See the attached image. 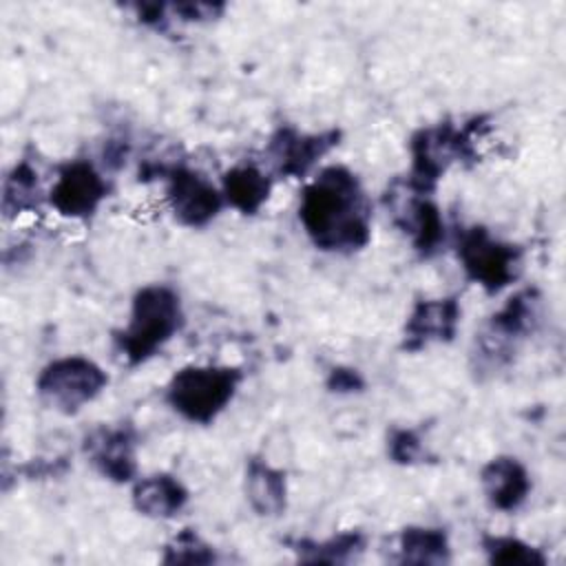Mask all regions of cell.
Returning <instances> with one entry per match:
<instances>
[{
	"instance_id": "1",
	"label": "cell",
	"mask_w": 566,
	"mask_h": 566,
	"mask_svg": "<svg viewBox=\"0 0 566 566\" xmlns=\"http://www.w3.org/2000/svg\"><path fill=\"white\" fill-rule=\"evenodd\" d=\"M298 221L312 245L329 254H354L371 239V203L354 170L321 168L298 197Z\"/></svg>"
},
{
	"instance_id": "2",
	"label": "cell",
	"mask_w": 566,
	"mask_h": 566,
	"mask_svg": "<svg viewBox=\"0 0 566 566\" xmlns=\"http://www.w3.org/2000/svg\"><path fill=\"white\" fill-rule=\"evenodd\" d=\"M184 305L175 287L150 283L135 292L128 323L113 334L115 352L137 367L157 356L184 327Z\"/></svg>"
},
{
	"instance_id": "3",
	"label": "cell",
	"mask_w": 566,
	"mask_h": 566,
	"mask_svg": "<svg viewBox=\"0 0 566 566\" xmlns=\"http://www.w3.org/2000/svg\"><path fill=\"white\" fill-rule=\"evenodd\" d=\"M484 119L471 117L467 122H438L418 128L409 139L411 168L407 179L422 188L436 190L442 175L453 164L478 161V139L484 135Z\"/></svg>"
},
{
	"instance_id": "4",
	"label": "cell",
	"mask_w": 566,
	"mask_h": 566,
	"mask_svg": "<svg viewBox=\"0 0 566 566\" xmlns=\"http://www.w3.org/2000/svg\"><path fill=\"white\" fill-rule=\"evenodd\" d=\"M243 371L234 365H186L164 391L166 405L192 424H212L234 400Z\"/></svg>"
},
{
	"instance_id": "5",
	"label": "cell",
	"mask_w": 566,
	"mask_h": 566,
	"mask_svg": "<svg viewBox=\"0 0 566 566\" xmlns=\"http://www.w3.org/2000/svg\"><path fill=\"white\" fill-rule=\"evenodd\" d=\"M542 318V294L537 287H524L511 294L504 305L489 316L473 340L475 369L495 371L513 360L520 343L528 338Z\"/></svg>"
},
{
	"instance_id": "6",
	"label": "cell",
	"mask_w": 566,
	"mask_h": 566,
	"mask_svg": "<svg viewBox=\"0 0 566 566\" xmlns=\"http://www.w3.org/2000/svg\"><path fill=\"white\" fill-rule=\"evenodd\" d=\"M455 254L464 276L486 294H497L517 281L524 252L511 241H502L484 226H471L458 232Z\"/></svg>"
},
{
	"instance_id": "7",
	"label": "cell",
	"mask_w": 566,
	"mask_h": 566,
	"mask_svg": "<svg viewBox=\"0 0 566 566\" xmlns=\"http://www.w3.org/2000/svg\"><path fill=\"white\" fill-rule=\"evenodd\" d=\"M108 385L106 371L91 358L71 354L46 363L38 378V398L62 416H75L93 402Z\"/></svg>"
},
{
	"instance_id": "8",
	"label": "cell",
	"mask_w": 566,
	"mask_h": 566,
	"mask_svg": "<svg viewBox=\"0 0 566 566\" xmlns=\"http://www.w3.org/2000/svg\"><path fill=\"white\" fill-rule=\"evenodd\" d=\"M385 206L420 259H431L442 250L447 228L431 190L413 186L407 177L394 179L385 192Z\"/></svg>"
},
{
	"instance_id": "9",
	"label": "cell",
	"mask_w": 566,
	"mask_h": 566,
	"mask_svg": "<svg viewBox=\"0 0 566 566\" xmlns=\"http://www.w3.org/2000/svg\"><path fill=\"white\" fill-rule=\"evenodd\" d=\"M155 175H161L166 186V201L177 223L186 228H203L226 206L221 188H217L203 172L186 164L159 166Z\"/></svg>"
},
{
	"instance_id": "10",
	"label": "cell",
	"mask_w": 566,
	"mask_h": 566,
	"mask_svg": "<svg viewBox=\"0 0 566 566\" xmlns=\"http://www.w3.org/2000/svg\"><path fill=\"white\" fill-rule=\"evenodd\" d=\"M340 130L303 133L290 124H281L265 144L270 175L283 179H303L332 148L338 146Z\"/></svg>"
},
{
	"instance_id": "11",
	"label": "cell",
	"mask_w": 566,
	"mask_h": 566,
	"mask_svg": "<svg viewBox=\"0 0 566 566\" xmlns=\"http://www.w3.org/2000/svg\"><path fill=\"white\" fill-rule=\"evenodd\" d=\"M108 190L111 186L95 164L88 159H71L60 166L46 192V201L66 219H88L99 210Z\"/></svg>"
},
{
	"instance_id": "12",
	"label": "cell",
	"mask_w": 566,
	"mask_h": 566,
	"mask_svg": "<svg viewBox=\"0 0 566 566\" xmlns=\"http://www.w3.org/2000/svg\"><path fill=\"white\" fill-rule=\"evenodd\" d=\"M137 431L133 424H102L84 438V455L108 482L128 484L137 480Z\"/></svg>"
},
{
	"instance_id": "13",
	"label": "cell",
	"mask_w": 566,
	"mask_h": 566,
	"mask_svg": "<svg viewBox=\"0 0 566 566\" xmlns=\"http://www.w3.org/2000/svg\"><path fill=\"white\" fill-rule=\"evenodd\" d=\"M462 307L455 296H438L418 301L402 327V349L420 352L429 345L451 343L458 334Z\"/></svg>"
},
{
	"instance_id": "14",
	"label": "cell",
	"mask_w": 566,
	"mask_h": 566,
	"mask_svg": "<svg viewBox=\"0 0 566 566\" xmlns=\"http://www.w3.org/2000/svg\"><path fill=\"white\" fill-rule=\"evenodd\" d=\"M480 486L495 511L513 513L528 500L533 482L517 458L495 455L480 469Z\"/></svg>"
},
{
	"instance_id": "15",
	"label": "cell",
	"mask_w": 566,
	"mask_h": 566,
	"mask_svg": "<svg viewBox=\"0 0 566 566\" xmlns=\"http://www.w3.org/2000/svg\"><path fill=\"white\" fill-rule=\"evenodd\" d=\"M190 500L188 489L170 473H153L133 482V509L150 520H170L179 515Z\"/></svg>"
},
{
	"instance_id": "16",
	"label": "cell",
	"mask_w": 566,
	"mask_h": 566,
	"mask_svg": "<svg viewBox=\"0 0 566 566\" xmlns=\"http://www.w3.org/2000/svg\"><path fill=\"white\" fill-rule=\"evenodd\" d=\"M272 186L274 179L270 170H263L256 164H237L221 175L219 188L226 206L252 217L268 203Z\"/></svg>"
},
{
	"instance_id": "17",
	"label": "cell",
	"mask_w": 566,
	"mask_h": 566,
	"mask_svg": "<svg viewBox=\"0 0 566 566\" xmlns=\"http://www.w3.org/2000/svg\"><path fill=\"white\" fill-rule=\"evenodd\" d=\"M243 489L252 511L263 517H276L287 509L285 473L261 458L248 460Z\"/></svg>"
},
{
	"instance_id": "18",
	"label": "cell",
	"mask_w": 566,
	"mask_h": 566,
	"mask_svg": "<svg viewBox=\"0 0 566 566\" xmlns=\"http://www.w3.org/2000/svg\"><path fill=\"white\" fill-rule=\"evenodd\" d=\"M398 559L402 564L442 566L451 562V542L440 526H405L398 535Z\"/></svg>"
},
{
	"instance_id": "19",
	"label": "cell",
	"mask_w": 566,
	"mask_h": 566,
	"mask_svg": "<svg viewBox=\"0 0 566 566\" xmlns=\"http://www.w3.org/2000/svg\"><path fill=\"white\" fill-rule=\"evenodd\" d=\"M296 559L305 564H347L358 559L367 546V535L363 531L349 528L340 531L327 539H296L290 544Z\"/></svg>"
},
{
	"instance_id": "20",
	"label": "cell",
	"mask_w": 566,
	"mask_h": 566,
	"mask_svg": "<svg viewBox=\"0 0 566 566\" xmlns=\"http://www.w3.org/2000/svg\"><path fill=\"white\" fill-rule=\"evenodd\" d=\"M46 199L38 170L31 166L29 159H20L2 181V199L0 208L7 219H15L24 212L40 210L42 201Z\"/></svg>"
},
{
	"instance_id": "21",
	"label": "cell",
	"mask_w": 566,
	"mask_h": 566,
	"mask_svg": "<svg viewBox=\"0 0 566 566\" xmlns=\"http://www.w3.org/2000/svg\"><path fill=\"white\" fill-rule=\"evenodd\" d=\"M482 553L489 564L497 566H546L548 557L542 548L515 537L486 533L480 539Z\"/></svg>"
},
{
	"instance_id": "22",
	"label": "cell",
	"mask_w": 566,
	"mask_h": 566,
	"mask_svg": "<svg viewBox=\"0 0 566 566\" xmlns=\"http://www.w3.org/2000/svg\"><path fill=\"white\" fill-rule=\"evenodd\" d=\"M161 562L164 564H214L217 553L195 528H181L164 546Z\"/></svg>"
},
{
	"instance_id": "23",
	"label": "cell",
	"mask_w": 566,
	"mask_h": 566,
	"mask_svg": "<svg viewBox=\"0 0 566 566\" xmlns=\"http://www.w3.org/2000/svg\"><path fill=\"white\" fill-rule=\"evenodd\" d=\"M387 455L394 464L413 467L427 460V447L418 431L407 427H394L387 436Z\"/></svg>"
},
{
	"instance_id": "24",
	"label": "cell",
	"mask_w": 566,
	"mask_h": 566,
	"mask_svg": "<svg viewBox=\"0 0 566 566\" xmlns=\"http://www.w3.org/2000/svg\"><path fill=\"white\" fill-rule=\"evenodd\" d=\"M170 7V15L175 20H181V22H210V20H217L223 11H226V4L221 2H175V4H168Z\"/></svg>"
},
{
	"instance_id": "25",
	"label": "cell",
	"mask_w": 566,
	"mask_h": 566,
	"mask_svg": "<svg viewBox=\"0 0 566 566\" xmlns=\"http://www.w3.org/2000/svg\"><path fill=\"white\" fill-rule=\"evenodd\" d=\"M325 387L332 394L345 396V394H358L365 389V378L358 369L347 367V365H336L329 369L327 378H325Z\"/></svg>"
},
{
	"instance_id": "26",
	"label": "cell",
	"mask_w": 566,
	"mask_h": 566,
	"mask_svg": "<svg viewBox=\"0 0 566 566\" xmlns=\"http://www.w3.org/2000/svg\"><path fill=\"white\" fill-rule=\"evenodd\" d=\"M130 9L144 27L155 31H166L168 20L172 18L170 7L164 2H137V4H130Z\"/></svg>"
}]
</instances>
